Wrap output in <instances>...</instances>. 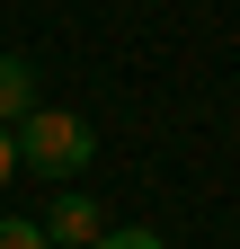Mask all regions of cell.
Returning <instances> with one entry per match:
<instances>
[{"mask_svg":"<svg viewBox=\"0 0 240 249\" xmlns=\"http://www.w3.org/2000/svg\"><path fill=\"white\" fill-rule=\"evenodd\" d=\"M27 116H36V62L0 53V124H27Z\"/></svg>","mask_w":240,"mask_h":249,"instance_id":"3957f363","label":"cell"},{"mask_svg":"<svg viewBox=\"0 0 240 249\" xmlns=\"http://www.w3.org/2000/svg\"><path fill=\"white\" fill-rule=\"evenodd\" d=\"M0 249H53L45 223H0Z\"/></svg>","mask_w":240,"mask_h":249,"instance_id":"277c9868","label":"cell"},{"mask_svg":"<svg viewBox=\"0 0 240 249\" xmlns=\"http://www.w3.org/2000/svg\"><path fill=\"white\" fill-rule=\"evenodd\" d=\"M45 231H53V249H98V240H107V213L89 205L80 187H63V196L45 205Z\"/></svg>","mask_w":240,"mask_h":249,"instance_id":"7a4b0ae2","label":"cell"},{"mask_svg":"<svg viewBox=\"0 0 240 249\" xmlns=\"http://www.w3.org/2000/svg\"><path fill=\"white\" fill-rule=\"evenodd\" d=\"M18 169H27V160H18V124H0V187H9Z\"/></svg>","mask_w":240,"mask_h":249,"instance_id":"8992f818","label":"cell"},{"mask_svg":"<svg viewBox=\"0 0 240 249\" xmlns=\"http://www.w3.org/2000/svg\"><path fill=\"white\" fill-rule=\"evenodd\" d=\"M18 160L36 178H80L98 160V134H89V116H71V107H36L18 124Z\"/></svg>","mask_w":240,"mask_h":249,"instance_id":"6da1fadb","label":"cell"},{"mask_svg":"<svg viewBox=\"0 0 240 249\" xmlns=\"http://www.w3.org/2000/svg\"><path fill=\"white\" fill-rule=\"evenodd\" d=\"M98 249H169V240H160V231H142V223H125V231H107Z\"/></svg>","mask_w":240,"mask_h":249,"instance_id":"5b68a950","label":"cell"}]
</instances>
